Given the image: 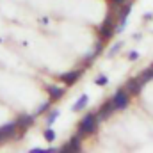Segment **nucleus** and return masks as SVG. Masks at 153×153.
<instances>
[{
	"mask_svg": "<svg viewBox=\"0 0 153 153\" xmlns=\"http://www.w3.org/2000/svg\"><path fill=\"white\" fill-rule=\"evenodd\" d=\"M96 126H98V117H96V114L87 112V114L80 119V123H78V134L80 135H89V134H93L96 130Z\"/></svg>",
	"mask_w": 153,
	"mask_h": 153,
	"instance_id": "f257e3e1",
	"label": "nucleus"
},
{
	"mask_svg": "<svg viewBox=\"0 0 153 153\" xmlns=\"http://www.w3.org/2000/svg\"><path fill=\"white\" fill-rule=\"evenodd\" d=\"M114 32H116L114 14H112V13H109V14H107V18H105V22H103V25L100 27L98 34H100V39H102V41H107V39L112 38V34H114Z\"/></svg>",
	"mask_w": 153,
	"mask_h": 153,
	"instance_id": "f03ea898",
	"label": "nucleus"
},
{
	"mask_svg": "<svg viewBox=\"0 0 153 153\" xmlns=\"http://www.w3.org/2000/svg\"><path fill=\"white\" fill-rule=\"evenodd\" d=\"M112 103H114L116 111H125L130 103V94L126 89H117L116 94L112 96Z\"/></svg>",
	"mask_w": 153,
	"mask_h": 153,
	"instance_id": "7ed1b4c3",
	"label": "nucleus"
},
{
	"mask_svg": "<svg viewBox=\"0 0 153 153\" xmlns=\"http://www.w3.org/2000/svg\"><path fill=\"white\" fill-rule=\"evenodd\" d=\"M132 13V4H123V7L119 9V14H117V27H116V32L121 34L126 27V20Z\"/></svg>",
	"mask_w": 153,
	"mask_h": 153,
	"instance_id": "20e7f679",
	"label": "nucleus"
},
{
	"mask_svg": "<svg viewBox=\"0 0 153 153\" xmlns=\"http://www.w3.org/2000/svg\"><path fill=\"white\" fill-rule=\"evenodd\" d=\"M16 130H18V123H16V119H14V121H11V123L2 125V126H0V144H2L4 141L11 139V137H14Z\"/></svg>",
	"mask_w": 153,
	"mask_h": 153,
	"instance_id": "39448f33",
	"label": "nucleus"
},
{
	"mask_svg": "<svg viewBox=\"0 0 153 153\" xmlns=\"http://www.w3.org/2000/svg\"><path fill=\"white\" fill-rule=\"evenodd\" d=\"M116 111L114 103H112V100H109V102H105L100 109H98V114H96V117H98V121H103V119H107V117H111L112 116V112Z\"/></svg>",
	"mask_w": 153,
	"mask_h": 153,
	"instance_id": "423d86ee",
	"label": "nucleus"
},
{
	"mask_svg": "<svg viewBox=\"0 0 153 153\" xmlns=\"http://www.w3.org/2000/svg\"><path fill=\"white\" fill-rule=\"evenodd\" d=\"M59 152H80V134L73 135Z\"/></svg>",
	"mask_w": 153,
	"mask_h": 153,
	"instance_id": "0eeeda50",
	"label": "nucleus"
},
{
	"mask_svg": "<svg viewBox=\"0 0 153 153\" xmlns=\"http://www.w3.org/2000/svg\"><path fill=\"white\" fill-rule=\"evenodd\" d=\"M16 123H18V128L20 130H27L34 125V116L30 114H20L16 117Z\"/></svg>",
	"mask_w": 153,
	"mask_h": 153,
	"instance_id": "6e6552de",
	"label": "nucleus"
},
{
	"mask_svg": "<svg viewBox=\"0 0 153 153\" xmlns=\"http://www.w3.org/2000/svg\"><path fill=\"white\" fill-rule=\"evenodd\" d=\"M125 89L128 91V94H134V96H137V94L141 93V89H143V84L139 82V78H130V80L126 82Z\"/></svg>",
	"mask_w": 153,
	"mask_h": 153,
	"instance_id": "1a4fd4ad",
	"label": "nucleus"
},
{
	"mask_svg": "<svg viewBox=\"0 0 153 153\" xmlns=\"http://www.w3.org/2000/svg\"><path fill=\"white\" fill-rule=\"evenodd\" d=\"M80 76H82V70H73V71H66V73H62V75H61V80H62L64 84L71 85V84H75Z\"/></svg>",
	"mask_w": 153,
	"mask_h": 153,
	"instance_id": "9d476101",
	"label": "nucleus"
},
{
	"mask_svg": "<svg viewBox=\"0 0 153 153\" xmlns=\"http://www.w3.org/2000/svg\"><path fill=\"white\" fill-rule=\"evenodd\" d=\"M46 91H48V94H50L52 100H61L62 94H64V89L57 87V85H46Z\"/></svg>",
	"mask_w": 153,
	"mask_h": 153,
	"instance_id": "9b49d317",
	"label": "nucleus"
},
{
	"mask_svg": "<svg viewBox=\"0 0 153 153\" xmlns=\"http://www.w3.org/2000/svg\"><path fill=\"white\" fill-rule=\"evenodd\" d=\"M87 102H89V96H87V94H82V96H80V98L75 102V103H73V111H75V112H78V111L85 109Z\"/></svg>",
	"mask_w": 153,
	"mask_h": 153,
	"instance_id": "f8f14e48",
	"label": "nucleus"
},
{
	"mask_svg": "<svg viewBox=\"0 0 153 153\" xmlns=\"http://www.w3.org/2000/svg\"><path fill=\"white\" fill-rule=\"evenodd\" d=\"M137 78H139V82H141L143 85H144L146 82H150V80L153 78V64L150 66V68H148V70H144V71H143L141 75L137 76Z\"/></svg>",
	"mask_w": 153,
	"mask_h": 153,
	"instance_id": "ddd939ff",
	"label": "nucleus"
},
{
	"mask_svg": "<svg viewBox=\"0 0 153 153\" xmlns=\"http://www.w3.org/2000/svg\"><path fill=\"white\" fill-rule=\"evenodd\" d=\"M59 116H61V111H57V109H55V111H52V112L48 114V117H46V126H52Z\"/></svg>",
	"mask_w": 153,
	"mask_h": 153,
	"instance_id": "4468645a",
	"label": "nucleus"
},
{
	"mask_svg": "<svg viewBox=\"0 0 153 153\" xmlns=\"http://www.w3.org/2000/svg\"><path fill=\"white\" fill-rule=\"evenodd\" d=\"M43 135H45V139H46L48 143H53V141H55V132H53V130H52L50 126H48V128L45 130V134H43Z\"/></svg>",
	"mask_w": 153,
	"mask_h": 153,
	"instance_id": "2eb2a0df",
	"label": "nucleus"
},
{
	"mask_svg": "<svg viewBox=\"0 0 153 153\" xmlns=\"http://www.w3.org/2000/svg\"><path fill=\"white\" fill-rule=\"evenodd\" d=\"M121 48H123V43H121V41H117L116 45H112V48H111V52H109V57H114Z\"/></svg>",
	"mask_w": 153,
	"mask_h": 153,
	"instance_id": "dca6fc26",
	"label": "nucleus"
},
{
	"mask_svg": "<svg viewBox=\"0 0 153 153\" xmlns=\"http://www.w3.org/2000/svg\"><path fill=\"white\" fill-rule=\"evenodd\" d=\"M94 84H96V85H107V84H109V78L105 75H98L96 80H94Z\"/></svg>",
	"mask_w": 153,
	"mask_h": 153,
	"instance_id": "f3484780",
	"label": "nucleus"
},
{
	"mask_svg": "<svg viewBox=\"0 0 153 153\" xmlns=\"http://www.w3.org/2000/svg\"><path fill=\"white\" fill-rule=\"evenodd\" d=\"M48 107H50V102L41 103V105L38 107V111H36V114H43V112H46V111H48Z\"/></svg>",
	"mask_w": 153,
	"mask_h": 153,
	"instance_id": "a211bd4d",
	"label": "nucleus"
},
{
	"mask_svg": "<svg viewBox=\"0 0 153 153\" xmlns=\"http://www.w3.org/2000/svg\"><path fill=\"white\" fill-rule=\"evenodd\" d=\"M128 59H130V61H137V59H139V52H137V50H132V52L128 53Z\"/></svg>",
	"mask_w": 153,
	"mask_h": 153,
	"instance_id": "6ab92c4d",
	"label": "nucleus"
},
{
	"mask_svg": "<svg viewBox=\"0 0 153 153\" xmlns=\"http://www.w3.org/2000/svg\"><path fill=\"white\" fill-rule=\"evenodd\" d=\"M111 2H112V5H114V7H119V5H123V4H125V0H111Z\"/></svg>",
	"mask_w": 153,
	"mask_h": 153,
	"instance_id": "aec40b11",
	"label": "nucleus"
},
{
	"mask_svg": "<svg viewBox=\"0 0 153 153\" xmlns=\"http://www.w3.org/2000/svg\"><path fill=\"white\" fill-rule=\"evenodd\" d=\"M30 153H46V150H43V148H32Z\"/></svg>",
	"mask_w": 153,
	"mask_h": 153,
	"instance_id": "412c9836",
	"label": "nucleus"
},
{
	"mask_svg": "<svg viewBox=\"0 0 153 153\" xmlns=\"http://www.w3.org/2000/svg\"><path fill=\"white\" fill-rule=\"evenodd\" d=\"M143 18H144V20H146V22H148V20H152V18H153V14H152V13H146V14H144V16H143Z\"/></svg>",
	"mask_w": 153,
	"mask_h": 153,
	"instance_id": "4be33fe9",
	"label": "nucleus"
},
{
	"mask_svg": "<svg viewBox=\"0 0 153 153\" xmlns=\"http://www.w3.org/2000/svg\"><path fill=\"white\" fill-rule=\"evenodd\" d=\"M0 43H2V39H0Z\"/></svg>",
	"mask_w": 153,
	"mask_h": 153,
	"instance_id": "5701e85b",
	"label": "nucleus"
}]
</instances>
